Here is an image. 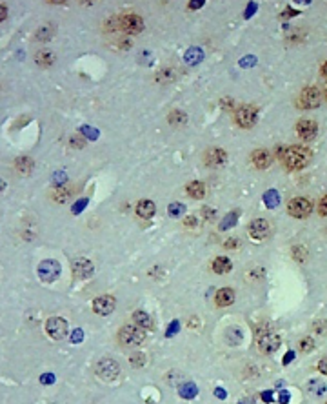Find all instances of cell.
<instances>
[{
    "instance_id": "13",
    "label": "cell",
    "mask_w": 327,
    "mask_h": 404,
    "mask_svg": "<svg viewBox=\"0 0 327 404\" xmlns=\"http://www.w3.org/2000/svg\"><path fill=\"white\" fill-rule=\"evenodd\" d=\"M297 133L302 140H313L316 137V133H318V124L315 120H307V118L300 120L297 124Z\"/></svg>"
},
{
    "instance_id": "16",
    "label": "cell",
    "mask_w": 327,
    "mask_h": 404,
    "mask_svg": "<svg viewBox=\"0 0 327 404\" xmlns=\"http://www.w3.org/2000/svg\"><path fill=\"white\" fill-rule=\"evenodd\" d=\"M227 161V153L220 148H213L205 153V164L207 166H220Z\"/></svg>"
},
{
    "instance_id": "33",
    "label": "cell",
    "mask_w": 327,
    "mask_h": 404,
    "mask_svg": "<svg viewBox=\"0 0 327 404\" xmlns=\"http://www.w3.org/2000/svg\"><path fill=\"white\" fill-rule=\"evenodd\" d=\"M264 200H266L267 206H271V208H275V206L278 204V195L277 191H269L264 195Z\"/></svg>"
},
{
    "instance_id": "39",
    "label": "cell",
    "mask_w": 327,
    "mask_h": 404,
    "mask_svg": "<svg viewBox=\"0 0 327 404\" xmlns=\"http://www.w3.org/2000/svg\"><path fill=\"white\" fill-rule=\"evenodd\" d=\"M40 382H42V384H53V382H55V375H53V373H44L42 377H40Z\"/></svg>"
},
{
    "instance_id": "37",
    "label": "cell",
    "mask_w": 327,
    "mask_h": 404,
    "mask_svg": "<svg viewBox=\"0 0 327 404\" xmlns=\"http://www.w3.org/2000/svg\"><path fill=\"white\" fill-rule=\"evenodd\" d=\"M80 131L84 133V135H86V137H89V138H97V137H99V131L93 130V128H89V126H84Z\"/></svg>"
},
{
    "instance_id": "52",
    "label": "cell",
    "mask_w": 327,
    "mask_h": 404,
    "mask_svg": "<svg viewBox=\"0 0 327 404\" xmlns=\"http://www.w3.org/2000/svg\"><path fill=\"white\" fill-rule=\"evenodd\" d=\"M198 324H200L198 317H191V321H189V326H191V328H195V326H198Z\"/></svg>"
},
{
    "instance_id": "15",
    "label": "cell",
    "mask_w": 327,
    "mask_h": 404,
    "mask_svg": "<svg viewBox=\"0 0 327 404\" xmlns=\"http://www.w3.org/2000/svg\"><path fill=\"white\" fill-rule=\"evenodd\" d=\"M215 302L216 306H220V308H227V306H231L235 302V292H233L231 288H220V290L216 292Z\"/></svg>"
},
{
    "instance_id": "10",
    "label": "cell",
    "mask_w": 327,
    "mask_h": 404,
    "mask_svg": "<svg viewBox=\"0 0 327 404\" xmlns=\"http://www.w3.org/2000/svg\"><path fill=\"white\" fill-rule=\"evenodd\" d=\"M235 120L240 128H246V130L247 128H253V126L256 124V109H254L253 106L238 108L235 115Z\"/></svg>"
},
{
    "instance_id": "54",
    "label": "cell",
    "mask_w": 327,
    "mask_h": 404,
    "mask_svg": "<svg viewBox=\"0 0 327 404\" xmlns=\"http://www.w3.org/2000/svg\"><path fill=\"white\" fill-rule=\"evenodd\" d=\"M280 401H282V404L287 403V401H289V393H282V397H280Z\"/></svg>"
},
{
    "instance_id": "34",
    "label": "cell",
    "mask_w": 327,
    "mask_h": 404,
    "mask_svg": "<svg viewBox=\"0 0 327 404\" xmlns=\"http://www.w3.org/2000/svg\"><path fill=\"white\" fill-rule=\"evenodd\" d=\"M235 222H236V213H231V215H227L226 220H222V224H220V230H227V228H231Z\"/></svg>"
},
{
    "instance_id": "14",
    "label": "cell",
    "mask_w": 327,
    "mask_h": 404,
    "mask_svg": "<svg viewBox=\"0 0 327 404\" xmlns=\"http://www.w3.org/2000/svg\"><path fill=\"white\" fill-rule=\"evenodd\" d=\"M93 271H95V268H93L89 259L80 257V259L73 261V273L76 279H89L93 275Z\"/></svg>"
},
{
    "instance_id": "25",
    "label": "cell",
    "mask_w": 327,
    "mask_h": 404,
    "mask_svg": "<svg viewBox=\"0 0 327 404\" xmlns=\"http://www.w3.org/2000/svg\"><path fill=\"white\" fill-rule=\"evenodd\" d=\"M35 62H37L38 66H42V68H50L51 64L55 62V55L50 53V51H40L37 55V58H35Z\"/></svg>"
},
{
    "instance_id": "50",
    "label": "cell",
    "mask_w": 327,
    "mask_h": 404,
    "mask_svg": "<svg viewBox=\"0 0 327 404\" xmlns=\"http://www.w3.org/2000/svg\"><path fill=\"white\" fill-rule=\"evenodd\" d=\"M71 142H73V146L75 148H82V146H84V142H82V140H78V138H71Z\"/></svg>"
},
{
    "instance_id": "4",
    "label": "cell",
    "mask_w": 327,
    "mask_h": 404,
    "mask_svg": "<svg viewBox=\"0 0 327 404\" xmlns=\"http://www.w3.org/2000/svg\"><path fill=\"white\" fill-rule=\"evenodd\" d=\"M313 212V204L305 197H295L287 202V213L295 218H305Z\"/></svg>"
},
{
    "instance_id": "19",
    "label": "cell",
    "mask_w": 327,
    "mask_h": 404,
    "mask_svg": "<svg viewBox=\"0 0 327 404\" xmlns=\"http://www.w3.org/2000/svg\"><path fill=\"white\" fill-rule=\"evenodd\" d=\"M133 321H135V324L138 326V328H142V330H153L154 328V323L153 319L149 317L146 311L138 310L133 313Z\"/></svg>"
},
{
    "instance_id": "20",
    "label": "cell",
    "mask_w": 327,
    "mask_h": 404,
    "mask_svg": "<svg viewBox=\"0 0 327 404\" xmlns=\"http://www.w3.org/2000/svg\"><path fill=\"white\" fill-rule=\"evenodd\" d=\"M231 268H233V264H231V261H229L227 257H216L215 261H213V271L218 275L229 273Z\"/></svg>"
},
{
    "instance_id": "56",
    "label": "cell",
    "mask_w": 327,
    "mask_h": 404,
    "mask_svg": "<svg viewBox=\"0 0 327 404\" xmlns=\"http://www.w3.org/2000/svg\"><path fill=\"white\" fill-rule=\"evenodd\" d=\"M216 395H218V397H224V390H222V388H218V390H216Z\"/></svg>"
},
{
    "instance_id": "49",
    "label": "cell",
    "mask_w": 327,
    "mask_h": 404,
    "mask_svg": "<svg viewBox=\"0 0 327 404\" xmlns=\"http://www.w3.org/2000/svg\"><path fill=\"white\" fill-rule=\"evenodd\" d=\"M176 328H178V323H173V324H171V328L167 330V335H175V331H176Z\"/></svg>"
},
{
    "instance_id": "38",
    "label": "cell",
    "mask_w": 327,
    "mask_h": 404,
    "mask_svg": "<svg viewBox=\"0 0 327 404\" xmlns=\"http://www.w3.org/2000/svg\"><path fill=\"white\" fill-rule=\"evenodd\" d=\"M238 246H240V241H236V239H227L226 244H224V248L226 249H236Z\"/></svg>"
},
{
    "instance_id": "21",
    "label": "cell",
    "mask_w": 327,
    "mask_h": 404,
    "mask_svg": "<svg viewBox=\"0 0 327 404\" xmlns=\"http://www.w3.org/2000/svg\"><path fill=\"white\" fill-rule=\"evenodd\" d=\"M33 161H31L29 157H19L17 161H15V169L19 171L20 175H29L31 171H33Z\"/></svg>"
},
{
    "instance_id": "43",
    "label": "cell",
    "mask_w": 327,
    "mask_h": 404,
    "mask_svg": "<svg viewBox=\"0 0 327 404\" xmlns=\"http://www.w3.org/2000/svg\"><path fill=\"white\" fill-rule=\"evenodd\" d=\"M318 370H320V373L327 375V357H324V359L318 362Z\"/></svg>"
},
{
    "instance_id": "48",
    "label": "cell",
    "mask_w": 327,
    "mask_h": 404,
    "mask_svg": "<svg viewBox=\"0 0 327 404\" xmlns=\"http://www.w3.org/2000/svg\"><path fill=\"white\" fill-rule=\"evenodd\" d=\"M202 6H204L202 0H198V2H189V7H191V9H198V7H202Z\"/></svg>"
},
{
    "instance_id": "27",
    "label": "cell",
    "mask_w": 327,
    "mask_h": 404,
    "mask_svg": "<svg viewBox=\"0 0 327 404\" xmlns=\"http://www.w3.org/2000/svg\"><path fill=\"white\" fill-rule=\"evenodd\" d=\"M146 361H148V359H146V355H144L142 351H135V353L129 357V362L133 368H144L146 366Z\"/></svg>"
},
{
    "instance_id": "6",
    "label": "cell",
    "mask_w": 327,
    "mask_h": 404,
    "mask_svg": "<svg viewBox=\"0 0 327 404\" xmlns=\"http://www.w3.org/2000/svg\"><path fill=\"white\" fill-rule=\"evenodd\" d=\"M282 344V339L275 331H264L258 333V348L262 350V353H275Z\"/></svg>"
},
{
    "instance_id": "44",
    "label": "cell",
    "mask_w": 327,
    "mask_h": 404,
    "mask_svg": "<svg viewBox=\"0 0 327 404\" xmlns=\"http://www.w3.org/2000/svg\"><path fill=\"white\" fill-rule=\"evenodd\" d=\"M86 202H87L86 199H82V200H80V204H75V208H73V213H78V212H82V210L86 208Z\"/></svg>"
},
{
    "instance_id": "36",
    "label": "cell",
    "mask_w": 327,
    "mask_h": 404,
    "mask_svg": "<svg viewBox=\"0 0 327 404\" xmlns=\"http://www.w3.org/2000/svg\"><path fill=\"white\" fill-rule=\"evenodd\" d=\"M309 388H311V393L315 392V395H322V392H324V390H326V386L322 384V382H311V384H309Z\"/></svg>"
},
{
    "instance_id": "42",
    "label": "cell",
    "mask_w": 327,
    "mask_h": 404,
    "mask_svg": "<svg viewBox=\"0 0 327 404\" xmlns=\"http://www.w3.org/2000/svg\"><path fill=\"white\" fill-rule=\"evenodd\" d=\"M82 339H84V333H82V330H75L73 335H71V341H73V342H80Z\"/></svg>"
},
{
    "instance_id": "9",
    "label": "cell",
    "mask_w": 327,
    "mask_h": 404,
    "mask_svg": "<svg viewBox=\"0 0 327 404\" xmlns=\"http://www.w3.org/2000/svg\"><path fill=\"white\" fill-rule=\"evenodd\" d=\"M118 27L126 33H140L144 29V20L138 17V15H124V17H118L117 19Z\"/></svg>"
},
{
    "instance_id": "18",
    "label": "cell",
    "mask_w": 327,
    "mask_h": 404,
    "mask_svg": "<svg viewBox=\"0 0 327 404\" xmlns=\"http://www.w3.org/2000/svg\"><path fill=\"white\" fill-rule=\"evenodd\" d=\"M154 213H156V206H154L153 200L144 199L136 204V215H138V217L151 218V217H154Z\"/></svg>"
},
{
    "instance_id": "32",
    "label": "cell",
    "mask_w": 327,
    "mask_h": 404,
    "mask_svg": "<svg viewBox=\"0 0 327 404\" xmlns=\"http://www.w3.org/2000/svg\"><path fill=\"white\" fill-rule=\"evenodd\" d=\"M167 120H169L171 124H182V122H185V115L182 111H173L167 117Z\"/></svg>"
},
{
    "instance_id": "41",
    "label": "cell",
    "mask_w": 327,
    "mask_h": 404,
    "mask_svg": "<svg viewBox=\"0 0 327 404\" xmlns=\"http://www.w3.org/2000/svg\"><path fill=\"white\" fill-rule=\"evenodd\" d=\"M184 224L187 226V228H197V226H198V218L195 217V215H189V217L184 220Z\"/></svg>"
},
{
    "instance_id": "1",
    "label": "cell",
    "mask_w": 327,
    "mask_h": 404,
    "mask_svg": "<svg viewBox=\"0 0 327 404\" xmlns=\"http://www.w3.org/2000/svg\"><path fill=\"white\" fill-rule=\"evenodd\" d=\"M280 161L287 169H302L313 161V153L303 146H291L280 151Z\"/></svg>"
},
{
    "instance_id": "53",
    "label": "cell",
    "mask_w": 327,
    "mask_h": 404,
    "mask_svg": "<svg viewBox=\"0 0 327 404\" xmlns=\"http://www.w3.org/2000/svg\"><path fill=\"white\" fill-rule=\"evenodd\" d=\"M293 357H295V355H293V353H291V351H289V353L285 355V359H284V364H289V361H291V359H293Z\"/></svg>"
},
{
    "instance_id": "2",
    "label": "cell",
    "mask_w": 327,
    "mask_h": 404,
    "mask_svg": "<svg viewBox=\"0 0 327 404\" xmlns=\"http://www.w3.org/2000/svg\"><path fill=\"white\" fill-rule=\"evenodd\" d=\"M117 339L120 342V346H124V348H138L146 341V333L136 324H126L118 330Z\"/></svg>"
},
{
    "instance_id": "24",
    "label": "cell",
    "mask_w": 327,
    "mask_h": 404,
    "mask_svg": "<svg viewBox=\"0 0 327 404\" xmlns=\"http://www.w3.org/2000/svg\"><path fill=\"white\" fill-rule=\"evenodd\" d=\"M202 58H204V53H202L200 48H191V50L185 53V62L189 64V66H195V64L202 62Z\"/></svg>"
},
{
    "instance_id": "11",
    "label": "cell",
    "mask_w": 327,
    "mask_h": 404,
    "mask_svg": "<svg viewBox=\"0 0 327 404\" xmlns=\"http://www.w3.org/2000/svg\"><path fill=\"white\" fill-rule=\"evenodd\" d=\"M247 231H249V237L253 241H262V239H266L269 235L271 228H269V222L264 220V218H254V220H251Z\"/></svg>"
},
{
    "instance_id": "51",
    "label": "cell",
    "mask_w": 327,
    "mask_h": 404,
    "mask_svg": "<svg viewBox=\"0 0 327 404\" xmlns=\"http://www.w3.org/2000/svg\"><path fill=\"white\" fill-rule=\"evenodd\" d=\"M253 9H256V4H249V7H247V13H246V17H251L253 15Z\"/></svg>"
},
{
    "instance_id": "57",
    "label": "cell",
    "mask_w": 327,
    "mask_h": 404,
    "mask_svg": "<svg viewBox=\"0 0 327 404\" xmlns=\"http://www.w3.org/2000/svg\"><path fill=\"white\" fill-rule=\"evenodd\" d=\"M322 73H324V75L327 77V62L324 64V66H322Z\"/></svg>"
},
{
    "instance_id": "30",
    "label": "cell",
    "mask_w": 327,
    "mask_h": 404,
    "mask_svg": "<svg viewBox=\"0 0 327 404\" xmlns=\"http://www.w3.org/2000/svg\"><path fill=\"white\" fill-rule=\"evenodd\" d=\"M167 212H169V215L175 218L182 217V213L185 212V208L182 202H173V204H169V208H167Z\"/></svg>"
},
{
    "instance_id": "47",
    "label": "cell",
    "mask_w": 327,
    "mask_h": 404,
    "mask_svg": "<svg viewBox=\"0 0 327 404\" xmlns=\"http://www.w3.org/2000/svg\"><path fill=\"white\" fill-rule=\"evenodd\" d=\"M6 17H7L6 6H2V4H0V22H2V20H6Z\"/></svg>"
},
{
    "instance_id": "46",
    "label": "cell",
    "mask_w": 327,
    "mask_h": 404,
    "mask_svg": "<svg viewBox=\"0 0 327 404\" xmlns=\"http://www.w3.org/2000/svg\"><path fill=\"white\" fill-rule=\"evenodd\" d=\"M66 181H68V179H66V177L62 175V171H58V173L55 175V182L58 184V186H60V182H66Z\"/></svg>"
},
{
    "instance_id": "3",
    "label": "cell",
    "mask_w": 327,
    "mask_h": 404,
    "mask_svg": "<svg viewBox=\"0 0 327 404\" xmlns=\"http://www.w3.org/2000/svg\"><path fill=\"white\" fill-rule=\"evenodd\" d=\"M95 372L102 380H115L120 375V366L115 359H100L95 366Z\"/></svg>"
},
{
    "instance_id": "7",
    "label": "cell",
    "mask_w": 327,
    "mask_h": 404,
    "mask_svg": "<svg viewBox=\"0 0 327 404\" xmlns=\"http://www.w3.org/2000/svg\"><path fill=\"white\" fill-rule=\"evenodd\" d=\"M46 333L55 339V341H60L64 337L68 335V323L64 321L62 317H51L46 321Z\"/></svg>"
},
{
    "instance_id": "5",
    "label": "cell",
    "mask_w": 327,
    "mask_h": 404,
    "mask_svg": "<svg viewBox=\"0 0 327 404\" xmlns=\"http://www.w3.org/2000/svg\"><path fill=\"white\" fill-rule=\"evenodd\" d=\"M322 102V95L318 91V87L309 86L305 89H302L300 93V99H298V106L302 109H313V108H318Z\"/></svg>"
},
{
    "instance_id": "35",
    "label": "cell",
    "mask_w": 327,
    "mask_h": 404,
    "mask_svg": "<svg viewBox=\"0 0 327 404\" xmlns=\"http://www.w3.org/2000/svg\"><path fill=\"white\" fill-rule=\"evenodd\" d=\"M313 346H315V341H313L311 337H305V339L300 341V350H302V351H311Z\"/></svg>"
},
{
    "instance_id": "29",
    "label": "cell",
    "mask_w": 327,
    "mask_h": 404,
    "mask_svg": "<svg viewBox=\"0 0 327 404\" xmlns=\"http://www.w3.org/2000/svg\"><path fill=\"white\" fill-rule=\"evenodd\" d=\"M197 392H198L197 386L191 384V382H187V384H184L182 388H180V395L185 399H193L195 395H197Z\"/></svg>"
},
{
    "instance_id": "26",
    "label": "cell",
    "mask_w": 327,
    "mask_h": 404,
    "mask_svg": "<svg viewBox=\"0 0 327 404\" xmlns=\"http://www.w3.org/2000/svg\"><path fill=\"white\" fill-rule=\"evenodd\" d=\"M226 341H227L231 346H236V344H240V341H242L240 328H229V330L226 331Z\"/></svg>"
},
{
    "instance_id": "59",
    "label": "cell",
    "mask_w": 327,
    "mask_h": 404,
    "mask_svg": "<svg viewBox=\"0 0 327 404\" xmlns=\"http://www.w3.org/2000/svg\"><path fill=\"white\" fill-rule=\"evenodd\" d=\"M324 97H326V100H327V86H326V91H324Z\"/></svg>"
},
{
    "instance_id": "31",
    "label": "cell",
    "mask_w": 327,
    "mask_h": 404,
    "mask_svg": "<svg viewBox=\"0 0 327 404\" xmlns=\"http://www.w3.org/2000/svg\"><path fill=\"white\" fill-rule=\"evenodd\" d=\"M293 257H295L297 262H305V259H307V249L303 248V246H295V248H293Z\"/></svg>"
},
{
    "instance_id": "45",
    "label": "cell",
    "mask_w": 327,
    "mask_h": 404,
    "mask_svg": "<svg viewBox=\"0 0 327 404\" xmlns=\"http://www.w3.org/2000/svg\"><path fill=\"white\" fill-rule=\"evenodd\" d=\"M256 60H254V56H247V58H244L240 62V66H251V64H254Z\"/></svg>"
},
{
    "instance_id": "17",
    "label": "cell",
    "mask_w": 327,
    "mask_h": 404,
    "mask_svg": "<svg viewBox=\"0 0 327 404\" xmlns=\"http://www.w3.org/2000/svg\"><path fill=\"white\" fill-rule=\"evenodd\" d=\"M251 159H253V164L258 169L269 168V166H271V162H273L271 153H269V151H266V149H256L253 155H251Z\"/></svg>"
},
{
    "instance_id": "40",
    "label": "cell",
    "mask_w": 327,
    "mask_h": 404,
    "mask_svg": "<svg viewBox=\"0 0 327 404\" xmlns=\"http://www.w3.org/2000/svg\"><path fill=\"white\" fill-rule=\"evenodd\" d=\"M318 212H320V215L327 217V195L326 197H322L320 204H318Z\"/></svg>"
},
{
    "instance_id": "55",
    "label": "cell",
    "mask_w": 327,
    "mask_h": 404,
    "mask_svg": "<svg viewBox=\"0 0 327 404\" xmlns=\"http://www.w3.org/2000/svg\"><path fill=\"white\" fill-rule=\"evenodd\" d=\"M264 401H269V403H271V401H273V395H271V393H264Z\"/></svg>"
},
{
    "instance_id": "28",
    "label": "cell",
    "mask_w": 327,
    "mask_h": 404,
    "mask_svg": "<svg viewBox=\"0 0 327 404\" xmlns=\"http://www.w3.org/2000/svg\"><path fill=\"white\" fill-rule=\"evenodd\" d=\"M53 33H55L53 27H50V26H42V27L37 31V38L38 40H42V42H48V40H51Z\"/></svg>"
},
{
    "instance_id": "58",
    "label": "cell",
    "mask_w": 327,
    "mask_h": 404,
    "mask_svg": "<svg viewBox=\"0 0 327 404\" xmlns=\"http://www.w3.org/2000/svg\"><path fill=\"white\" fill-rule=\"evenodd\" d=\"M4 188H6V184H4V182L0 181V191H2V189H4Z\"/></svg>"
},
{
    "instance_id": "23",
    "label": "cell",
    "mask_w": 327,
    "mask_h": 404,
    "mask_svg": "<svg viewBox=\"0 0 327 404\" xmlns=\"http://www.w3.org/2000/svg\"><path fill=\"white\" fill-rule=\"evenodd\" d=\"M75 193V188H66V186H56V189L53 191V199L56 200V202H66V200L71 197Z\"/></svg>"
},
{
    "instance_id": "22",
    "label": "cell",
    "mask_w": 327,
    "mask_h": 404,
    "mask_svg": "<svg viewBox=\"0 0 327 404\" xmlns=\"http://www.w3.org/2000/svg\"><path fill=\"white\" fill-rule=\"evenodd\" d=\"M185 191H187V195L191 197V199H202L205 195V186L202 184V182H189L187 184V188H185Z\"/></svg>"
},
{
    "instance_id": "8",
    "label": "cell",
    "mask_w": 327,
    "mask_h": 404,
    "mask_svg": "<svg viewBox=\"0 0 327 404\" xmlns=\"http://www.w3.org/2000/svg\"><path fill=\"white\" fill-rule=\"evenodd\" d=\"M38 275L44 282H55L60 275V264L53 259H46V261L40 262L38 266Z\"/></svg>"
},
{
    "instance_id": "12",
    "label": "cell",
    "mask_w": 327,
    "mask_h": 404,
    "mask_svg": "<svg viewBox=\"0 0 327 404\" xmlns=\"http://www.w3.org/2000/svg\"><path fill=\"white\" fill-rule=\"evenodd\" d=\"M115 306H117V300H115V297H111V295H102V297L93 300V311L99 313V315H109V313H113Z\"/></svg>"
}]
</instances>
